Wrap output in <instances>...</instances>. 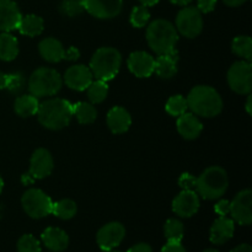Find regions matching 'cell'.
Returning a JSON list of instances; mask_svg holds the SVG:
<instances>
[{"mask_svg":"<svg viewBox=\"0 0 252 252\" xmlns=\"http://www.w3.org/2000/svg\"><path fill=\"white\" fill-rule=\"evenodd\" d=\"M17 252H41V246L34 236L26 234L17 241Z\"/></svg>","mask_w":252,"mask_h":252,"instance_id":"cell-35","label":"cell"},{"mask_svg":"<svg viewBox=\"0 0 252 252\" xmlns=\"http://www.w3.org/2000/svg\"><path fill=\"white\" fill-rule=\"evenodd\" d=\"M42 241L51 251H64L69 245V238L64 230L59 228H47L42 233Z\"/></svg>","mask_w":252,"mask_h":252,"instance_id":"cell-22","label":"cell"},{"mask_svg":"<svg viewBox=\"0 0 252 252\" xmlns=\"http://www.w3.org/2000/svg\"><path fill=\"white\" fill-rule=\"evenodd\" d=\"M38 121L48 129L58 130L66 127L73 117V105L64 98H51L39 103Z\"/></svg>","mask_w":252,"mask_h":252,"instance_id":"cell-1","label":"cell"},{"mask_svg":"<svg viewBox=\"0 0 252 252\" xmlns=\"http://www.w3.org/2000/svg\"><path fill=\"white\" fill-rule=\"evenodd\" d=\"M21 12L12 0H0V31L10 32L17 29Z\"/></svg>","mask_w":252,"mask_h":252,"instance_id":"cell-17","label":"cell"},{"mask_svg":"<svg viewBox=\"0 0 252 252\" xmlns=\"http://www.w3.org/2000/svg\"><path fill=\"white\" fill-rule=\"evenodd\" d=\"M177 61H179V54L176 51L161 54L158 57V59H155L154 71L160 78L171 79L177 73Z\"/></svg>","mask_w":252,"mask_h":252,"instance_id":"cell-21","label":"cell"},{"mask_svg":"<svg viewBox=\"0 0 252 252\" xmlns=\"http://www.w3.org/2000/svg\"><path fill=\"white\" fill-rule=\"evenodd\" d=\"M140 2H142V5H144V6H154V5H157L158 2H159V0H139Z\"/></svg>","mask_w":252,"mask_h":252,"instance_id":"cell-47","label":"cell"},{"mask_svg":"<svg viewBox=\"0 0 252 252\" xmlns=\"http://www.w3.org/2000/svg\"><path fill=\"white\" fill-rule=\"evenodd\" d=\"M217 0H198L197 1V9L203 14H208V12L213 11L216 9Z\"/></svg>","mask_w":252,"mask_h":252,"instance_id":"cell-38","label":"cell"},{"mask_svg":"<svg viewBox=\"0 0 252 252\" xmlns=\"http://www.w3.org/2000/svg\"><path fill=\"white\" fill-rule=\"evenodd\" d=\"M38 49L42 58L46 59L49 63H58L65 57V49L63 48L61 42L52 37L42 39Z\"/></svg>","mask_w":252,"mask_h":252,"instance_id":"cell-23","label":"cell"},{"mask_svg":"<svg viewBox=\"0 0 252 252\" xmlns=\"http://www.w3.org/2000/svg\"><path fill=\"white\" fill-rule=\"evenodd\" d=\"M231 252H252V248L250 245H248V244H243V245L234 249Z\"/></svg>","mask_w":252,"mask_h":252,"instance_id":"cell-44","label":"cell"},{"mask_svg":"<svg viewBox=\"0 0 252 252\" xmlns=\"http://www.w3.org/2000/svg\"><path fill=\"white\" fill-rule=\"evenodd\" d=\"M93 76L90 68L79 64V65L70 66L65 71L64 81H65L66 86H69L73 90L84 91L93 83Z\"/></svg>","mask_w":252,"mask_h":252,"instance_id":"cell-15","label":"cell"},{"mask_svg":"<svg viewBox=\"0 0 252 252\" xmlns=\"http://www.w3.org/2000/svg\"><path fill=\"white\" fill-rule=\"evenodd\" d=\"M19 54V42L16 37L9 32H2L0 34V59L5 62L14 61Z\"/></svg>","mask_w":252,"mask_h":252,"instance_id":"cell-25","label":"cell"},{"mask_svg":"<svg viewBox=\"0 0 252 252\" xmlns=\"http://www.w3.org/2000/svg\"><path fill=\"white\" fill-rule=\"evenodd\" d=\"M84 10L97 19H112L120 15L123 0H83Z\"/></svg>","mask_w":252,"mask_h":252,"instance_id":"cell-13","label":"cell"},{"mask_svg":"<svg viewBox=\"0 0 252 252\" xmlns=\"http://www.w3.org/2000/svg\"><path fill=\"white\" fill-rule=\"evenodd\" d=\"M80 56V52L75 48V47H71L68 51H65V57L64 59H69V61H75V59L79 58Z\"/></svg>","mask_w":252,"mask_h":252,"instance_id":"cell-42","label":"cell"},{"mask_svg":"<svg viewBox=\"0 0 252 252\" xmlns=\"http://www.w3.org/2000/svg\"><path fill=\"white\" fill-rule=\"evenodd\" d=\"M224 2H225L228 6H240V5H243L244 2H246V0H223Z\"/></svg>","mask_w":252,"mask_h":252,"instance_id":"cell-43","label":"cell"},{"mask_svg":"<svg viewBox=\"0 0 252 252\" xmlns=\"http://www.w3.org/2000/svg\"><path fill=\"white\" fill-rule=\"evenodd\" d=\"M233 220L240 225H250L252 221V192L244 189L230 203V212Z\"/></svg>","mask_w":252,"mask_h":252,"instance_id":"cell-11","label":"cell"},{"mask_svg":"<svg viewBox=\"0 0 252 252\" xmlns=\"http://www.w3.org/2000/svg\"><path fill=\"white\" fill-rule=\"evenodd\" d=\"M62 76L52 68H38L29 80V90L36 97L56 95L62 88Z\"/></svg>","mask_w":252,"mask_h":252,"instance_id":"cell-6","label":"cell"},{"mask_svg":"<svg viewBox=\"0 0 252 252\" xmlns=\"http://www.w3.org/2000/svg\"><path fill=\"white\" fill-rule=\"evenodd\" d=\"M187 100L182 95H175L167 100L165 110L171 116H181L187 111Z\"/></svg>","mask_w":252,"mask_h":252,"instance_id":"cell-32","label":"cell"},{"mask_svg":"<svg viewBox=\"0 0 252 252\" xmlns=\"http://www.w3.org/2000/svg\"><path fill=\"white\" fill-rule=\"evenodd\" d=\"M122 63L121 53L111 47L97 49L90 62V70L97 80L108 81L118 74Z\"/></svg>","mask_w":252,"mask_h":252,"instance_id":"cell-4","label":"cell"},{"mask_svg":"<svg viewBox=\"0 0 252 252\" xmlns=\"http://www.w3.org/2000/svg\"><path fill=\"white\" fill-rule=\"evenodd\" d=\"M17 30L25 36H38L43 32V19L33 14L25 15V16H21V20L17 25Z\"/></svg>","mask_w":252,"mask_h":252,"instance_id":"cell-24","label":"cell"},{"mask_svg":"<svg viewBox=\"0 0 252 252\" xmlns=\"http://www.w3.org/2000/svg\"><path fill=\"white\" fill-rule=\"evenodd\" d=\"M107 94L108 85L106 84V81H93L88 88V97L91 101V103H101L107 97Z\"/></svg>","mask_w":252,"mask_h":252,"instance_id":"cell-30","label":"cell"},{"mask_svg":"<svg viewBox=\"0 0 252 252\" xmlns=\"http://www.w3.org/2000/svg\"><path fill=\"white\" fill-rule=\"evenodd\" d=\"M147 41L150 48L161 56L175 51V46L179 41V34L171 22L164 19H158L148 27Z\"/></svg>","mask_w":252,"mask_h":252,"instance_id":"cell-3","label":"cell"},{"mask_svg":"<svg viewBox=\"0 0 252 252\" xmlns=\"http://www.w3.org/2000/svg\"><path fill=\"white\" fill-rule=\"evenodd\" d=\"M106 252H121V251H115V250H110V251H106Z\"/></svg>","mask_w":252,"mask_h":252,"instance_id":"cell-51","label":"cell"},{"mask_svg":"<svg viewBox=\"0 0 252 252\" xmlns=\"http://www.w3.org/2000/svg\"><path fill=\"white\" fill-rule=\"evenodd\" d=\"M167 243H181L184 238V224L177 219H169L164 226Z\"/></svg>","mask_w":252,"mask_h":252,"instance_id":"cell-31","label":"cell"},{"mask_svg":"<svg viewBox=\"0 0 252 252\" xmlns=\"http://www.w3.org/2000/svg\"><path fill=\"white\" fill-rule=\"evenodd\" d=\"M25 80L24 75L20 73L7 74V81H6V90H9L12 94H20L25 89Z\"/></svg>","mask_w":252,"mask_h":252,"instance_id":"cell-36","label":"cell"},{"mask_svg":"<svg viewBox=\"0 0 252 252\" xmlns=\"http://www.w3.org/2000/svg\"><path fill=\"white\" fill-rule=\"evenodd\" d=\"M170 1L175 5H180V6H187L192 0H170Z\"/></svg>","mask_w":252,"mask_h":252,"instance_id":"cell-46","label":"cell"},{"mask_svg":"<svg viewBox=\"0 0 252 252\" xmlns=\"http://www.w3.org/2000/svg\"><path fill=\"white\" fill-rule=\"evenodd\" d=\"M233 52L236 56L250 62L252 58V39L249 36H238L233 41Z\"/></svg>","mask_w":252,"mask_h":252,"instance_id":"cell-29","label":"cell"},{"mask_svg":"<svg viewBox=\"0 0 252 252\" xmlns=\"http://www.w3.org/2000/svg\"><path fill=\"white\" fill-rule=\"evenodd\" d=\"M127 252H153V251H152V248H150L148 244L140 243V244H137V245H134L133 248H130Z\"/></svg>","mask_w":252,"mask_h":252,"instance_id":"cell-41","label":"cell"},{"mask_svg":"<svg viewBox=\"0 0 252 252\" xmlns=\"http://www.w3.org/2000/svg\"><path fill=\"white\" fill-rule=\"evenodd\" d=\"M149 19L150 12L148 10V7L144 6V5H139V6H135L132 10L129 21L132 24V26L137 27V29H142V27H144L148 24Z\"/></svg>","mask_w":252,"mask_h":252,"instance_id":"cell-33","label":"cell"},{"mask_svg":"<svg viewBox=\"0 0 252 252\" xmlns=\"http://www.w3.org/2000/svg\"><path fill=\"white\" fill-rule=\"evenodd\" d=\"M176 27L182 36L194 38L203 29L202 12L194 6H186L177 14Z\"/></svg>","mask_w":252,"mask_h":252,"instance_id":"cell-10","label":"cell"},{"mask_svg":"<svg viewBox=\"0 0 252 252\" xmlns=\"http://www.w3.org/2000/svg\"><path fill=\"white\" fill-rule=\"evenodd\" d=\"M161 252H186V250L181 245V243H167L162 248Z\"/></svg>","mask_w":252,"mask_h":252,"instance_id":"cell-40","label":"cell"},{"mask_svg":"<svg viewBox=\"0 0 252 252\" xmlns=\"http://www.w3.org/2000/svg\"><path fill=\"white\" fill-rule=\"evenodd\" d=\"M228 189V175L219 166L208 167L196 180L197 193L204 199H218Z\"/></svg>","mask_w":252,"mask_h":252,"instance_id":"cell-5","label":"cell"},{"mask_svg":"<svg viewBox=\"0 0 252 252\" xmlns=\"http://www.w3.org/2000/svg\"><path fill=\"white\" fill-rule=\"evenodd\" d=\"M73 116L78 118L79 123L81 125H90V123L95 122L97 112L93 103L78 102L73 105Z\"/></svg>","mask_w":252,"mask_h":252,"instance_id":"cell-27","label":"cell"},{"mask_svg":"<svg viewBox=\"0 0 252 252\" xmlns=\"http://www.w3.org/2000/svg\"><path fill=\"white\" fill-rule=\"evenodd\" d=\"M59 10L66 16H78L84 11L83 0H63L59 5Z\"/></svg>","mask_w":252,"mask_h":252,"instance_id":"cell-34","label":"cell"},{"mask_svg":"<svg viewBox=\"0 0 252 252\" xmlns=\"http://www.w3.org/2000/svg\"><path fill=\"white\" fill-rule=\"evenodd\" d=\"M76 211H78V207H76L75 202L71 201V199H62L57 203H53L52 214L58 217L59 219L68 220L75 216Z\"/></svg>","mask_w":252,"mask_h":252,"instance_id":"cell-28","label":"cell"},{"mask_svg":"<svg viewBox=\"0 0 252 252\" xmlns=\"http://www.w3.org/2000/svg\"><path fill=\"white\" fill-rule=\"evenodd\" d=\"M187 106L194 115L202 117H214L223 110L220 95L211 86H196L187 96Z\"/></svg>","mask_w":252,"mask_h":252,"instance_id":"cell-2","label":"cell"},{"mask_svg":"<svg viewBox=\"0 0 252 252\" xmlns=\"http://www.w3.org/2000/svg\"><path fill=\"white\" fill-rule=\"evenodd\" d=\"M39 102L36 96L33 95H22L16 98L15 101V112L20 117H30V116L37 115L38 111Z\"/></svg>","mask_w":252,"mask_h":252,"instance_id":"cell-26","label":"cell"},{"mask_svg":"<svg viewBox=\"0 0 252 252\" xmlns=\"http://www.w3.org/2000/svg\"><path fill=\"white\" fill-rule=\"evenodd\" d=\"M199 209V198L193 189H184L172 202V211L181 218H189Z\"/></svg>","mask_w":252,"mask_h":252,"instance_id":"cell-14","label":"cell"},{"mask_svg":"<svg viewBox=\"0 0 252 252\" xmlns=\"http://www.w3.org/2000/svg\"><path fill=\"white\" fill-rule=\"evenodd\" d=\"M196 180L189 174H184L179 180L180 186L184 189H196Z\"/></svg>","mask_w":252,"mask_h":252,"instance_id":"cell-37","label":"cell"},{"mask_svg":"<svg viewBox=\"0 0 252 252\" xmlns=\"http://www.w3.org/2000/svg\"><path fill=\"white\" fill-rule=\"evenodd\" d=\"M214 209H216L217 214H219L220 217H225L230 212V202L225 201V199L218 202L216 204V207H214Z\"/></svg>","mask_w":252,"mask_h":252,"instance_id":"cell-39","label":"cell"},{"mask_svg":"<svg viewBox=\"0 0 252 252\" xmlns=\"http://www.w3.org/2000/svg\"><path fill=\"white\" fill-rule=\"evenodd\" d=\"M53 170V158L48 150L39 148L32 154L30 161V170L27 174H24L21 181L24 185L32 184L36 180H42L49 176Z\"/></svg>","mask_w":252,"mask_h":252,"instance_id":"cell-8","label":"cell"},{"mask_svg":"<svg viewBox=\"0 0 252 252\" xmlns=\"http://www.w3.org/2000/svg\"><path fill=\"white\" fill-rule=\"evenodd\" d=\"M246 110H248L249 115H251V96H249L248 102H246Z\"/></svg>","mask_w":252,"mask_h":252,"instance_id":"cell-48","label":"cell"},{"mask_svg":"<svg viewBox=\"0 0 252 252\" xmlns=\"http://www.w3.org/2000/svg\"><path fill=\"white\" fill-rule=\"evenodd\" d=\"M126 229L121 223L113 221V223L106 224L105 226L98 230L97 236H96V241L97 245L100 246L101 250L110 251L117 248L122 240L125 239Z\"/></svg>","mask_w":252,"mask_h":252,"instance_id":"cell-12","label":"cell"},{"mask_svg":"<svg viewBox=\"0 0 252 252\" xmlns=\"http://www.w3.org/2000/svg\"><path fill=\"white\" fill-rule=\"evenodd\" d=\"M202 129L203 125L193 113L185 112L177 120V130L185 139H196L201 134Z\"/></svg>","mask_w":252,"mask_h":252,"instance_id":"cell-20","label":"cell"},{"mask_svg":"<svg viewBox=\"0 0 252 252\" xmlns=\"http://www.w3.org/2000/svg\"><path fill=\"white\" fill-rule=\"evenodd\" d=\"M6 81H7V74H4L0 71V90L6 88Z\"/></svg>","mask_w":252,"mask_h":252,"instance_id":"cell-45","label":"cell"},{"mask_svg":"<svg viewBox=\"0 0 252 252\" xmlns=\"http://www.w3.org/2000/svg\"><path fill=\"white\" fill-rule=\"evenodd\" d=\"M127 64L129 70L138 78H149L154 73L155 59L147 52H133Z\"/></svg>","mask_w":252,"mask_h":252,"instance_id":"cell-16","label":"cell"},{"mask_svg":"<svg viewBox=\"0 0 252 252\" xmlns=\"http://www.w3.org/2000/svg\"><path fill=\"white\" fill-rule=\"evenodd\" d=\"M21 203L24 211L31 218L39 219L52 214L53 202L43 191L38 189H31L25 192L21 198Z\"/></svg>","mask_w":252,"mask_h":252,"instance_id":"cell-7","label":"cell"},{"mask_svg":"<svg viewBox=\"0 0 252 252\" xmlns=\"http://www.w3.org/2000/svg\"><path fill=\"white\" fill-rule=\"evenodd\" d=\"M130 125H132V118H130L129 112L123 107L116 106L108 111L107 126L112 133L121 134V133L127 132Z\"/></svg>","mask_w":252,"mask_h":252,"instance_id":"cell-18","label":"cell"},{"mask_svg":"<svg viewBox=\"0 0 252 252\" xmlns=\"http://www.w3.org/2000/svg\"><path fill=\"white\" fill-rule=\"evenodd\" d=\"M203 252H219L218 250H213V249H211V250H206V251H203Z\"/></svg>","mask_w":252,"mask_h":252,"instance_id":"cell-50","label":"cell"},{"mask_svg":"<svg viewBox=\"0 0 252 252\" xmlns=\"http://www.w3.org/2000/svg\"><path fill=\"white\" fill-rule=\"evenodd\" d=\"M2 187H4V181H2L1 176H0V193H1V191H2Z\"/></svg>","mask_w":252,"mask_h":252,"instance_id":"cell-49","label":"cell"},{"mask_svg":"<svg viewBox=\"0 0 252 252\" xmlns=\"http://www.w3.org/2000/svg\"><path fill=\"white\" fill-rule=\"evenodd\" d=\"M234 230V220L233 219L225 218V217H220L214 221V224L211 228V241L216 245H223L224 243L233 238Z\"/></svg>","mask_w":252,"mask_h":252,"instance_id":"cell-19","label":"cell"},{"mask_svg":"<svg viewBox=\"0 0 252 252\" xmlns=\"http://www.w3.org/2000/svg\"><path fill=\"white\" fill-rule=\"evenodd\" d=\"M228 83L236 94H250L252 89V66L248 61L235 62L228 71Z\"/></svg>","mask_w":252,"mask_h":252,"instance_id":"cell-9","label":"cell"}]
</instances>
